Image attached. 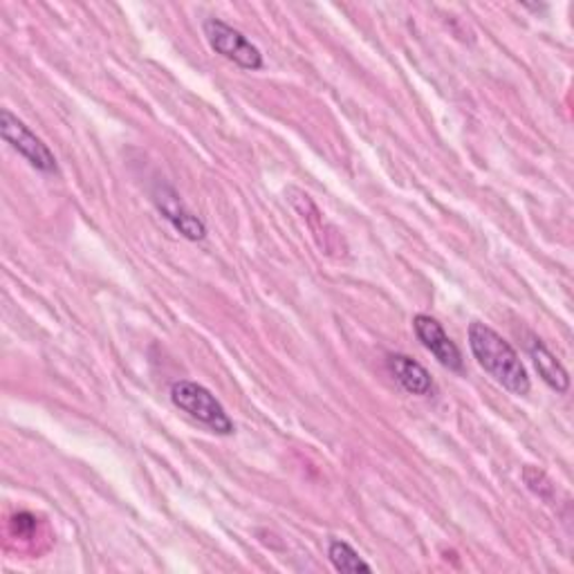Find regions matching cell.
<instances>
[{
  "mask_svg": "<svg viewBox=\"0 0 574 574\" xmlns=\"http://www.w3.org/2000/svg\"><path fill=\"white\" fill-rule=\"evenodd\" d=\"M386 368L393 375V379L411 395L427 397V395L434 393L431 373L422 364H418L416 359L406 357V355H388Z\"/></svg>",
  "mask_w": 574,
  "mask_h": 574,
  "instance_id": "obj_7",
  "label": "cell"
},
{
  "mask_svg": "<svg viewBox=\"0 0 574 574\" xmlns=\"http://www.w3.org/2000/svg\"><path fill=\"white\" fill-rule=\"evenodd\" d=\"M469 348L476 362L494 377L503 388L514 395H528L532 390V382L528 368L523 366L519 353L505 342L494 327L484 323L469 325Z\"/></svg>",
  "mask_w": 574,
  "mask_h": 574,
  "instance_id": "obj_1",
  "label": "cell"
},
{
  "mask_svg": "<svg viewBox=\"0 0 574 574\" xmlns=\"http://www.w3.org/2000/svg\"><path fill=\"white\" fill-rule=\"evenodd\" d=\"M171 399L180 408V411H185L187 416H191L200 425L209 427L213 434L231 436L236 431L231 418L225 411V406L202 384L191 382V379L174 382Z\"/></svg>",
  "mask_w": 574,
  "mask_h": 574,
  "instance_id": "obj_2",
  "label": "cell"
},
{
  "mask_svg": "<svg viewBox=\"0 0 574 574\" xmlns=\"http://www.w3.org/2000/svg\"><path fill=\"white\" fill-rule=\"evenodd\" d=\"M414 331L420 344L449 371L462 373L465 362L458 346L451 342V337L445 333V327L429 314H418L414 319Z\"/></svg>",
  "mask_w": 574,
  "mask_h": 574,
  "instance_id": "obj_5",
  "label": "cell"
},
{
  "mask_svg": "<svg viewBox=\"0 0 574 574\" xmlns=\"http://www.w3.org/2000/svg\"><path fill=\"white\" fill-rule=\"evenodd\" d=\"M202 30H205V36H207L211 50L216 54L225 56L227 61L236 63L238 67L254 72V70H261L265 65L261 50L248 36H244L242 32L233 30L225 21L207 19L202 23Z\"/></svg>",
  "mask_w": 574,
  "mask_h": 574,
  "instance_id": "obj_3",
  "label": "cell"
},
{
  "mask_svg": "<svg viewBox=\"0 0 574 574\" xmlns=\"http://www.w3.org/2000/svg\"><path fill=\"white\" fill-rule=\"evenodd\" d=\"M153 200H155L157 211H159L164 218H167V220L174 225V229H176L180 236H185L187 240H202V238L207 236L205 222H202L198 216H194V213L185 207V202L180 200V196H178L174 189L159 187V189L155 191Z\"/></svg>",
  "mask_w": 574,
  "mask_h": 574,
  "instance_id": "obj_6",
  "label": "cell"
},
{
  "mask_svg": "<svg viewBox=\"0 0 574 574\" xmlns=\"http://www.w3.org/2000/svg\"><path fill=\"white\" fill-rule=\"evenodd\" d=\"M0 133L3 139L19 150L32 167L41 174H56V159L48 144H43L41 137H36L17 115H12L8 108L0 111Z\"/></svg>",
  "mask_w": 574,
  "mask_h": 574,
  "instance_id": "obj_4",
  "label": "cell"
},
{
  "mask_svg": "<svg viewBox=\"0 0 574 574\" xmlns=\"http://www.w3.org/2000/svg\"><path fill=\"white\" fill-rule=\"evenodd\" d=\"M327 556H331V563L335 565L337 572H348V574L373 572V567L346 541H331V545H327Z\"/></svg>",
  "mask_w": 574,
  "mask_h": 574,
  "instance_id": "obj_9",
  "label": "cell"
},
{
  "mask_svg": "<svg viewBox=\"0 0 574 574\" xmlns=\"http://www.w3.org/2000/svg\"><path fill=\"white\" fill-rule=\"evenodd\" d=\"M530 357L541 375V379L556 393H567L570 388V377L567 371L561 366V362L550 353V348L539 340L532 337L530 342Z\"/></svg>",
  "mask_w": 574,
  "mask_h": 574,
  "instance_id": "obj_8",
  "label": "cell"
}]
</instances>
